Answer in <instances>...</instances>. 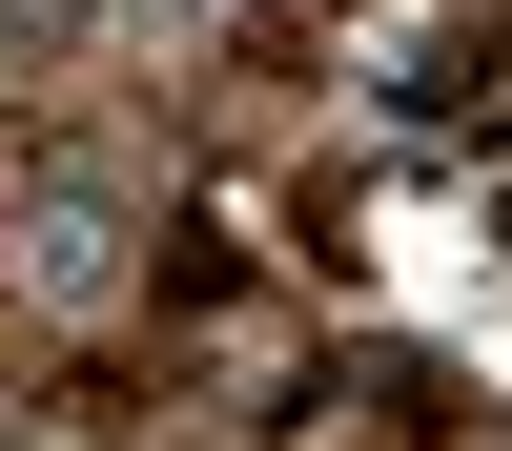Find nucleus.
<instances>
[{
	"label": "nucleus",
	"instance_id": "obj_1",
	"mask_svg": "<svg viewBox=\"0 0 512 451\" xmlns=\"http://www.w3.org/2000/svg\"><path fill=\"white\" fill-rule=\"evenodd\" d=\"M21 287L41 308H123V185L103 164H62V185L21 205Z\"/></svg>",
	"mask_w": 512,
	"mask_h": 451
},
{
	"label": "nucleus",
	"instance_id": "obj_2",
	"mask_svg": "<svg viewBox=\"0 0 512 451\" xmlns=\"http://www.w3.org/2000/svg\"><path fill=\"white\" fill-rule=\"evenodd\" d=\"M369 103H390V123H472V41H390Z\"/></svg>",
	"mask_w": 512,
	"mask_h": 451
}]
</instances>
